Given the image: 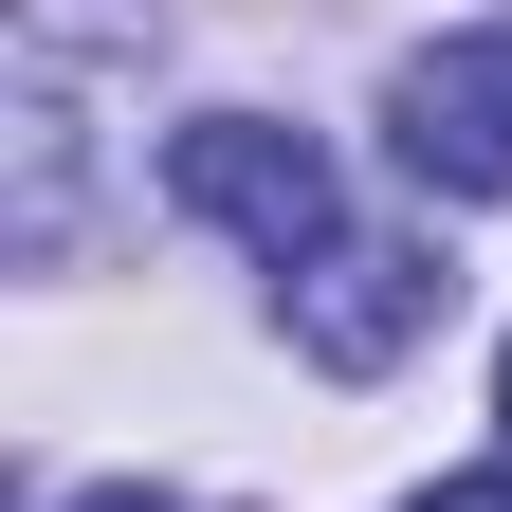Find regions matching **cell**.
<instances>
[{"instance_id":"obj_1","label":"cell","mask_w":512,"mask_h":512,"mask_svg":"<svg viewBox=\"0 0 512 512\" xmlns=\"http://www.w3.org/2000/svg\"><path fill=\"white\" fill-rule=\"evenodd\" d=\"M165 202H183V220H220V238H256V256H275V293L348 238L330 147H311V128H275V110H202V128H165Z\"/></svg>"},{"instance_id":"obj_2","label":"cell","mask_w":512,"mask_h":512,"mask_svg":"<svg viewBox=\"0 0 512 512\" xmlns=\"http://www.w3.org/2000/svg\"><path fill=\"white\" fill-rule=\"evenodd\" d=\"M384 147L421 202H512V37H439L384 74Z\"/></svg>"},{"instance_id":"obj_3","label":"cell","mask_w":512,"mask_h":512,"mask_svg":"<svg viewBox=\"0 0 512 512\" xmlns=\"http://www.w3.org/2000/svg\"><path fill=\"white\" fill-rule=\"evenodd\" d=\"M275 311H293V348H311V366H348V384H366V366H403V348L439 330V275H421L403 238H330Z\"/></svg>"},{"instance_id":"obj_4","label":"cell","mask_w":512,"mask_h":512,"mask_svg":"<svg viewBox=\"0 0 512 512\" xmlns=\"http://www.w3.org/2000/svg\"><path fill=\"white\" fill-rule=\"evenodd\" d=\"M403 512H512V458H494V476H439V494H403Z\"/></svg>"},{"instance_id":"obj_5","label":"cell","mask_w":512,"mask_h":512,"mask_svg":"<svg viewBox=\"0 0 512 512\" xmlns=\"http://www.w3.org/2000/svg\"><path fill=\"white\" fill-rule=\"evenodd\" d=\"M55 512H183V494H147V476H110V494H55Z\"/></svg>"},{"instance_id":"obj_6","label":"cell","mask_w":512,"mask_h":512,"mask_svg":"<svg viewBox=\"0 0 512 512\" xmlns=\"http://www.w3.org/2000/svg\"><path fill=\"white\" fill-rule=\"evenodd\" d=\"M494 421H512V348H494Z\"/></svg>"}]
</instances>
